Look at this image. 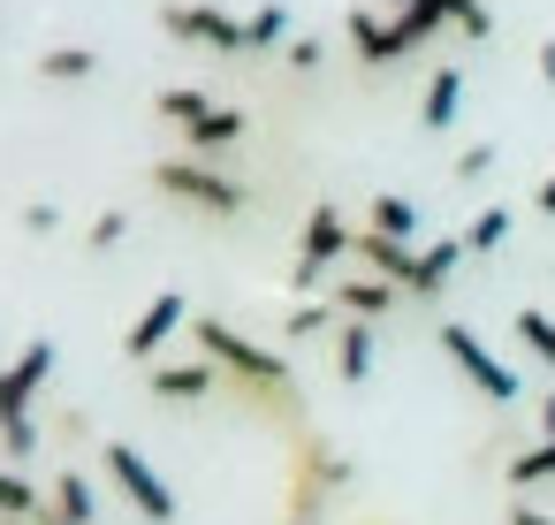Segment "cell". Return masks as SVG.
Returning a JSON list of instances; mask_svg holds the SVG:
<instances>
[{
    "label": "cell",
    "instance_id": "cell-20",
    "mask_svg": "<svg viewBox=\"0 0 555 525\" xmlns=\"http://www.w3.org/2000/svg\"><path fill=\"white\" fill-rule=\"evenodd\" d=\"M396 9H434L441 24H456V31H472V39H487V31H494V16L479 9V0H396Z\"/></svg>",
    "mask_w": 555,
    "mask_h": 525
},
{
    "label": "cell",
    "instance_id": "cell-7",
    "mask_svg": "<svg viewBox=\"0 0 555 525\" xmlns=\"http://www.w3.org/2000/svg\"><path fill=\"white\" fill-rule=\"evenodd\" d=\"M434 343H441V350L456 358V373H464V381H472V388H479L487 404H517V373H509V366H502V358H494V350H487V343H479V335H472L464 320H449V328H441Z\"/></svg>",
    "mask_w": 555,
    "mask_h": 525
},
{
    "label": "cell",
    "instance_id": "cell-3",
    "mask_svg": "<svg viewBox=\"0 0 555 525\" xmlns=\"http://www.w3.org/2000/svg\"><path fill=\"white\" fill-rule=\"evenodd\" d=\"M350 54L365 62V69H388V62H403V54H418L434 31H441V16L434 9H403V16H373V9H350Z\"/></svg>",
    "mask_w": 555,
    "mask_h": 525
},
{
    "label": "cell",
    "instance_id": "cell-18",
    "mask_svg": "<svg viewBox=\"0 0 555 525\" xmlns=\"http://www.w3.org/2000/svg\"><path fill=\"white\" fill-rule=\"evenodd\" d=\"M236 138H244V115H236V107H214L206 123H191V130H183L191 161H214V153H221V145H236Z\"/></svg>",
    "mask_w": 555,
    "mask_h": 525
},
{
    "label": "cell",
    "instance_id": "cell-9",
    "mask_svg": "<svg viewBox=\"0 0 555 525\" xmlns=\"http://www.w3.org/2000/svg\"><path fill=\"white\" fill-rule=\"evenodd\" d=\"M191 320H198V312H191V297H183V290H160V297L138 312V328L122 335V350H130L138 366H153V358L176 343V328H191Z\"/></svg>",
    "mask_w": 555,
    "mask_h": 525
},
{
    "label": "cell",
    "instance_id": "cell-21",
    "mask_svg": "<svg viewBox=\"0 0 555 525\" xmlns=\"http://www.w3.org/2000/svg\"><path fill=\"white\" fill-rule=\"evenodd\" d=\"M244 31H251V54H289V9H282V0H267V9H251L244 16Z\"/></svg>",
    "mask_w": 555,
    "mask_h": 525
},
{
    "label": "cell",
    "instance_id": "cell-19",
    "mask_svg": "<svg viewBox=\"0 0 555 525\" xmlns=\"http://www.w3.org/2000/svg\"><path fill=\"white\" fill-rule=\"evenodd\" d=\"M92 69H100L92 47H47V54H39V77H47V85H85Z\"/></svg>",
    "mask_w": 555,
    "mask_h": 525
},
{
    "label": "cell",
    "instance_id": "cell-16",
    "mask_svg": "<svg viewBox=\"0 0 555 525\" xmlns=\"http://www.w3.org/2000/svg\"><path fill=\"white\" fill-rule=\"evenodd\" d=\"M456 259H464V236H434V244H418L411 297H418V305H426V297H441V290H449V274H456Z\"/></svg>",
    "mask_w": 555,
    "mask_h": 525
},
{
    "label": "cell",
    "instance_id": "cell-5",
    "mask_svg": "<svg viewBox=\"0 0 555 525\" xmlns=\"http://www.w3.org/2000/svg\"><path fill=\"white\" fill-rule=\"evenodd\" d=\"M100 464H107V479L138 502V517H145V525H176V495H168V479L153 472V457H145V449L107 441V449H100Z\"/></svg>",
    "mask_w": 555,
    "mask_h": 525
},
{
    "label": "cell",
    "instance_id": "cell-22",
    "mask_svg": "<svg viewBox=\"0 0 555 525\" xmlns=\"http://www.w3.org/2000/svg\"><path fill=\"white\" fill-rule=\"evenodd\" d=\"M502 479H509L517 495H525V487H547V479H555V441H532L525 457H509V464H502Z\"/></svg>",
    "mask_w": 555,
    "mask_h": 525
},
{
    "label": "cell",
    "instance_id": "cell-33",
    "mask_svg": "<svg viewBox=\"0 0 555 525\" xmlns=\"http://www.w3.org/2000/svg\"><path fill=\"white\" fill-rule=\"evenodd\" d=\"M532 441H555V388L540 396V434H532Z\"/></svg>",
    "mask_w": 555,
    "mask_h": 525
},
{
    "label": "cell",
    "instance_id": "cell-10",
    "mask_svg": "<svg viewBox=\"0 0 555 525\" xmlns=\"http://www.w3.org/2000/svg\"><path fill=\"white\" fill-rule=\"evenodd\" d=\"M396 305H403V290L380 282V274H343V282H335V312H343V320H380V312H396Z\"/></svg>",
    "mask_w": 555,
    "mask_h": 525
},
{
    "label": "cell",
    "instance_id": "cell-11",
    "mask_svg": "<svg viewBox=\"0 0 555 525\" xmlns=\"http://www.w3.org/2000/svg\"><path fill=\"white\" fill-rule=\"evenodd\" d=\"M380 282H396L403 297H411V274H418V244H388V236H373V229H358V244H350Z\"/></svg>",
    "mask_w": 555,
    "mask_h": 525
},
{
    "label": "cell",
    "instance_id": "cell-6",
    "mask_svg": "<svg viewBox=\"0 0 555 525\" xmlns=\"http://www.w3.org/2000/svg\"><path fill=\"white\" fill-rule=\"evenodd\" d=\"M153 183H160L168 199L198 206V214H244V206H251V199H244V183H236V176H214L206 161H160V168H153Z\"/></svg>",
    "mask_w": 555,
    "mask_h": 525
},
{
    "label": "cell",
    "instance_id": "cell-31",
    "mask_svg": "<svg viewBox=\"0 0 555 525\" xmlns=\"http://www.w3.org/2000/svg\"><path fill=\"white\" fill-rule=\"evenodd\" d=\"M289 69H320V39H289Z\"/></svg>",
    "mask_w": 555,
    "mask_h": 525
},
{
    "label": "cell",
    "instance_id": "cell-32",
    "mask_svg": "<svg viewBox=\"0 0 555 525\" xmlns=\"http://www.w3.org/2000/svg\"><path fill=\"white\" fill-rule=\"evenodd\" d=\"M502 525H555V517H547V510H532V502H509V517H502Z\"/></svg>",
    "mask_w": 555,
    "mask_h": 525
},
{
    "label": "cell",
    "instance_id": "cell-29",
    "mask_svg": "<svg viewBox=\"0 0 555 525\" xmlns=\"http://www.w3.org/2000/svg\"><path fill=\"white\" fill-rule=\"evenodd\" d=\"M24 229H31V236H54V229H62V206H54V199H31V206H24Z\"/></svg>",
    "mask_w": 555,
    "mask_h": 525
},
{
    "label": "cell",
    "instance_id": "cell-27",
    "mask_svg": "<svg viewBox=\"0 0 555 525\" xmlns=\"http://www.w3.org/2000/svg\"><path fill=\"white\" fill-rule=\"evenodd\" d=\"M153 107H160V115H168V123H183V130H191V123H206V115H214V100H206V92H191V85H176V92H160V100H153Z\"/></svg>",
    "mask_w": 555,
    "mask_h": 525
},
{
    "label": "cell",
    "instance_id": "cell-2",
    "mask_svg": "<svg viewBox=\"0 0 555 525\" xmlns=\"http://www.w3.org/2000/svg\"><path fill=\"white\" fill-rule=\"evenodd\" d=\"M47 373H54V335H39L16 366H0V449H9V457H31V449H39L31 396H39Z\"/></svg>",
    "mask_w": 555,
    "mask_h": 525
},
{
    "label": "cell",
    "instance_id": "cell-17",
    "mask_svg": "<svg viewBox=\"0 0 555 525\" xmlns=\"http://www.w3.org/2000/svg\"><path fill=\"white\" fill-rule=\"evenodd\" d=\"M456 107H464V77H456V69H434V85H426V100H418V130H449Z\"/></svg>",
    "mask_w": 555,
    "mask_h": 525
},
{
    "label": "cell",
    "instance_id": "cell-12",
    "mask_svg": "<svg viewBox=\"0 0 555 525\" xmlns=\"http://www.w3.org/2000/svg\"><path fill=\"white\" fill-rule=\"evenodd\" d=\"M373 350H380L373 320H343V328H335V381H343V388H365V373H373Z\"/></svg>",
    "mask_w": 555,
    "mask_h": 525
},
{
    "label": "cell",
    "instance_id": "cell-14",
    "mask_svg": "<svg viewBox=\"0 0 555 525\" xmlns=\"http://www.w3.org/2000/svg\"><path fill=\"white\" fill-rule=\"evenodd\" d=\"M39 525H100V502H92L85 472H54V495H47Z\"/></svg>",
    "mask_w": 555,
    "mask_h": 525
},
{
    "label": "cell",
    "instance_id": "cell-13",
    "mask_svg": "<svg viewBox=\"0 0 555 525\" xmlns=\"http://www.w3.org/2000/svg\"><path fill=\"white\" fill-rule=\"evenodd\" d=\"M214 373H221L214 358H198V366H153L145 388H153L160 404H206V396H214Z\"/></svg>",
    "mask_w": 555,
    "mask_h": 525
},
{
    "label": "cell",
    "instance_id": "cell-24",
    "mask_svg": "<svg viewBox=\"0 0 555 525\" xmlns=\"http://www.w3.org/2000/svg\"><path fill=\"white\" fill-rule=\"evenodd\" d=\"M335 320H343V312H335V297H305V305L282 320V335H289V343H312V335H327Z\"/></svg>",
    "mask_w": 555,
    "mask_h": 525
},
{
    "label": "cell",
    "instance_id": "cell-26",
    "mask_svg": "<svg viewBox=\"0 0 555 525\" xmlns=\"http://www.w3.org/2000/svg\"><path fill=\"white\" fill-rule=\"evenodd\" d=\"M517 343H525V350H532V358L555 373V320H547L540 305H525V312H517Z\"/></svg>",
    "mask_w": 555,
    "mask_h": 525
},
{
    "label": "cell",
    "instance_id": "cell-25",
    "mask_svg": "<svg viewBox=\"0 0 555 525\" xmlns=\"http://www.w3.org/2000/svg\"><path fill=\"white\" fill-rule=\"evenodd\" d=\"M47 510V495L16 472V464H0V517H39Z\"/></svg>",
    "mask_w": 555,
    "mask_h": 525
},
{
    "label": "cell",
    "instance_id": "cell-4",
    "mask_svg": "<svg viewBox=\"0 0 555 525\" xmlns=\"http://www.w3.org/2000/svg\"><path fill=\"white\" fill-rule=\"evenodd\" d=\"M350 244H358V229L343 221V206H312V214H305V236H297V259H289V290L312 297V290L327 282V267H335Z\"/></svg>",
    "mask_w": 555,
    "mask_h": 525
},
{
    "label": "cell",
    "instance_id": "cell-34",
    "mask_svg": "<svg viewBox=\"0 0 555 525\" xmlns=\"http://www.w3.org/2000/svg\"><path fill=\"white\" fill-rule=\"evenodd\" d=\"M532 62H540V85H555V39H540V54H532Z\"/></svg>",
    "mask_w": 555,
    "mask_h": 525
},
{
    "label": "cell",
    "instance_id": "cell-8",
    "mask_svg": "<svg viewBox=\"0 0 555 525\" xmlns=\"http://www.w3.org/2000/svg\"><path fill=\"white\" fill-rule=\"evenodd\" d=\"M160 31L168 39H191V47H214V54H251V31L221 9H206V0H168L160 9Z\"/></svg>",
    "mask_w": 555,
    "mask_h": 525
},
{
    "label": "cell",
    "instance_id": "cell-23",
    "mask_svg": "<svg viewBox=\"0 0 555 525\" xmlns=\"http://www.w3.org/2000/svg\"><path fill=\"white\" fill-rule=\"evenodd\" d=\"M509 221H517L509 206H487V214H472V221H464V252H479V259H487V252H502Z\"/></svg>",
    "mask_w": 555,
    "mask_h": 525
},
{
    "label": "cell",
    "instance_id": "cell-35",
    "mask_svg": "<svg viewBox=\"0 0 555 525\" xmlns=\"http://www.w3.org/2000/svg\"><path fill=\"white\" fill-rule=\"evenodd\" d=\"M540 214H555V176H547V183H540Z\"/></svg>",
    "mask_w": 555,
    "mask_h": 525
},
{
    "label": "cell",
    "instance_id": "cell-28",
    "mask_svg": "<svg viewBox=\"0 0 555 525\" xmlns=\"http://www.w3.org/2000/svg\"><path fill=\"white\" fill-rule=\"evenodd\" d=\"M122 236H130V214H122V206H107V214L92 221V252H115Z\"/></svg>",
    "mask_w": 555,
    "mask_h": 525
},
{
    "label": "cell",
    "instance_id": "cell-15",
    "mask_svg": "<svg viewBox=\"0 0 555 525\" xmlns=\"http://www.w3.org/2000/svg\"><path fill=\"white\" fill-rule=\"evenodd\" d=\"M365 229H373V236H388V244H418V236H426V214H418L411 199L380 191V199L365 206Z\"/></svg>",
    "mask_w": 555,
    "mask_h": 525
},
{
    "label": "cell",
    "instance_id": "cell-1",
    "mask_svg": "<svg viewBox=\"0 0 555 525\" xmlns=\"http://www.w3.org/2000/svg\"><path fill=\"white\" fill-rule=\"evenodd\" d=\"M191 335H198V350H206L221 373H236V388H244L251 404L289 411V358H282V350H259L251 335H236V328H229V320H214V312H198V320H191Z\"/></svg>",
    "mask_w": 555,
    "mask_h": 525
},
{
    "label": "cell",
    "instance_id": "cell-30",
    "mask_svg": "<svg viewBox=\"0 0 555 525\" xmlns=\"http://www.w3.org/2000/svg\"><path fill=\"white\" fill-rule=\"evenodd\" d=\"M494 168V145H472V153H456V183H479Z\"/></svg>",
    "mask_w": 555,
    "mask_h": 525
}]
</instances>
